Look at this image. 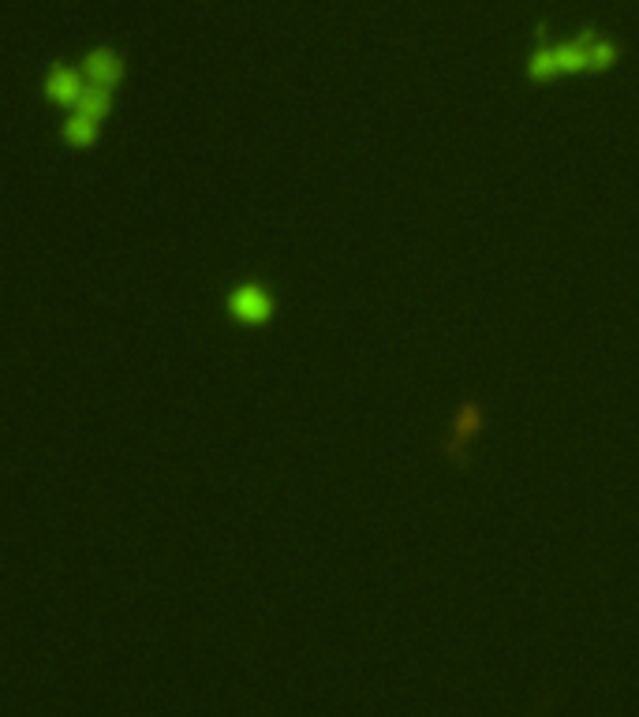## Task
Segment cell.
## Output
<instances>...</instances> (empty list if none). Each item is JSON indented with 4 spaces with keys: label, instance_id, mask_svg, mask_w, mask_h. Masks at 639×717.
Masks as SVG:
<instances>
[{
    "label": "cell",
    "instance_id": "obj_3",
    "mask_svg": "<svg viewBox=\"0 0 639 717\" xmlns=\"http://www.w3.org/2000/svg\"><path fill=\"white\" fill-rule=\"evenodd\" d=\"M228 322L247 325V329H262L277 318V292L262 281H243L236 288H228L225 296Z\"/></svg>",
    "mask_w": 639,
    "mask_h": 717
},
{
    "label": "cell",
    "instance_id": "obj_6",
    "mask_svg": "<svg viewBox=\"0 0 639 717\" xmlns=\"http://www.w3.org/2000/svg\"><path fill=\"white\" fill-rule=\"evenodd\" d=\"M98 135H101V124L83 120V116H71L68 124H64V131H60L64 146H71V150H90V146L98 142Z\"/></svg>",
    "mask_w": 639,
    "mask_h": 717
},
{
    "label": "cell",
    "instance_id": "obj_1",
    "mask_svg": "<svg viewBox=\"0 0 639 717\" xmlns=\"http://www.w3.org/2000/svg\"><path fill=\"white\" fill-rule=\"evenodd\" d=\"M621 64V45L606 38L598 27H580L572 38H561V42H546V23L535 27V45L527 53V83L531 86H546L561 79V75H580V71H591V75H606Z\"/></svg>",
    "mask_w": 639,
    "mask_h": 717
},
{
    "label": "cell",
    "instance_id": "obj_2",
    "mask_svg": "<svg viewBox=\"0 0 639 717\" xmlns=\"http://www.w3.org/2000/svg\"><path fill=\"white\" fill-rule=\"evenodd\" d=\"M486 430V404L479 396L460 400V408L449 419V430L441 437V456L456 467V471H468L471 467V445L479 441V434Z\"/></svg>",
    "mask_w": 639,
    "mask_h": 717
},
{
    "label": "cell",
    "instance_id": "obj_4",
    "mask_svg": "<svg viewBox=\"0 0 639 717\" xmlns=\"http://www.w3.org/2000/svg\"><path fill=\"white\" fill-rule=\"evenodd\" d=\"M90 86V79H86V71L79 68H68V64H49V71H45L42 79V98L49 101V105H60V109H71L75 101L83 98V90Z\"/></svg>",
    "mask_w": 639,
    "mask_h": 717
},
{
    "label": "cell",
    "instance_id": "obj_5",
    "mask_svg": "<svg viewBox=\"0 0 639 717\" xmlns=\"http://www.w3.org/2000/svg\"><path fill=\"white\" fill-rule=\"evenodd\" d=\"M83 71L94 86L116 90L120 79H124V57H120V49H113V45H94L83 57Z\"/></svg>",
    "mask_w": 639,
    "mask_h": 717
}]
</instances>
